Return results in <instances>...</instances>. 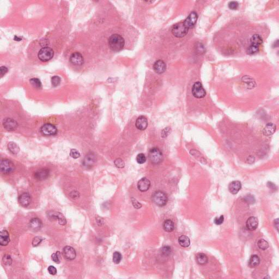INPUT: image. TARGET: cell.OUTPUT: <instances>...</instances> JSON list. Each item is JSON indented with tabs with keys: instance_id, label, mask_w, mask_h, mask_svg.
<instances>
[{
	"instance_id": "obj_1",
	"label": "cell",
	"mask_w": 279,
	"mask_h": 279,
	"mask_svg": "<svg viewBox=\"0 0 279 279\" xmlns=\"http://www.w3.org/2000/svg\"><path fill=\"white\" fill-rule=\"evenodd\" d=\"M124 44V39L119 34H113L109 38V45L112 51H119L121 50L123 48Z\"/></svg>"
},
{
	"instance_id": "obj_2",
	"label": "cell",
	"mask_w": 279,
	"mask_h": 279,
	"mask_svg": "<svg viewBox=\"0 0 279 279\" xmlns=\"http://www.w3.org/2000/svg\"><path fill=\"white\" fill-rule=\"evenodd\" d=\"M149 158L151 162L153 164H159L163 160L162 152L158 147H153L149 152Z\"/></svg>"
},
{
	"instance_id": "obj_3",
	"label": "cell",
	"mask_w": 279,
	"mask_h": 279,
	"mask_svg": "<svg viewBox=\"0 0 279 279\" xmlns=\"http://www.w3.org/2000/svg\"><path fill=\"white\" fill-rule=\"evenodd\" d=\"M152 200L156 205L163 207L167 204L168 197L165 192L159 190L154 192L152 195Z\"/></svg>"
},
{
	"instance_id": "obj_4",
	"label": "cell",
	"mask_w": 279,
	"mask_h": 279,
	"mask_svg": "<svg viewBox=\"0 0 279 279\" xmlns=\"http://www.w3.org/2000/svg\"><path fill=\"white\" fill-rule=\"evenodd\" d=\"M189 30L185 27L183 23L176 24L172 28V33L177 38H182L188 34Z\"/></svg>"
},
{
	"instance_id": "obj_5",
	"label": "cell",
	"mask_w": 279,
	"mask_h": 279,
	"mask_svg": "<svg viewBox=\"0 0 279 279\" xmlns=\"http://www.w3.org/2000/svg\"><path fill=\"white\" fill-rule=\"evenodd\" d=\"M54 51L49 47H44L39 51L38 57L39 60L43 62H46L50 60L54 56Z\"/></svg>"
},
{
	"instance_id": "obj_6",
	"label": "cell",
	"mask_w": 279,
	"mask_h": 279,
	"mask_svg": "<svg viewBox=\"0 0 279 279\" xmlns=\"http://www.w3.org/2000/svg\"><path fill=\"white\" fill-rule=\"evenodd\" d=\"M193 96L197 99H201L206 96V92L201 83L197 81L195 83L192 88Z\"/></svg>"
},
{
	"instance_id": "obj_7",
	"label": "cell",
	"mask_w": 279,
	"mask_h": 279,
	"mask_svg": "<svg viewBox=\"0 0 279 279\" xmlns=\"http://www.w3.org/2000/svg\"><path fill=\"white\" fill-rule=\"evenodd\" d=\"M1 171L3 174H11L14 171L15 169V167L13 162L11 160L8 159H4L1 161Z\"/></svg>"
},
{
	"instance_id": "obj_8",
	"label": "cell",
	"mask_w": 279,
	"mask_h": 279,
	"mask_svg": "<svg viewBox=\"0 0 279 279\" xmlns=\"http://www.w3.org/2000/svg\"><path fill=\"white\" fill-rule=\"evenodd\" d=\"M41 133L44 136H53L57 134V129L55 126L51 124H45L41 127Z\"/></svg>"
},
{
	"instance_id": "obj_9",
	"label": "cell",
	"mask_w": 279,
	"mask_h": 279,
	"mask_svg": "<svg viewBox=\"0 0 279 279\" xmlns=\"http://www.w3.org/2000/svg\"><path fill=\"white\" fill-rule=\"evenodd\" d=\"M96 161V157L93 153L90 152L85 156L83 161V165L84 167L89 169L94 166L95 162Z\"/></svg>"
},
{
	"instance_id": "obj_10",
	"label": "cell",
	"mask_w": 279,
	"mask_h": 279,
	"mask_svg": "<svg viewBox=\"0 0 279 279\" xmlns=\"http://www.w3.org/2000/svg\"><path fill=\"white\" fill-rule=\"evenodd\" d=\"M197 19H198V15L196 13L195 11H192L189 14L188 18H187L183 22V24L185 26V27L189 30L195 25L197 20Z\"/></svg>"
},
{
	"instance_id": "obj_11",
	"label": "cell",
	"mask_w": 279,
	"mask_h": 279,
	"mask_svg": "<svg viewBox=\"0 0 279 279\" xmlns=\"http://www.w3.org/2000/svg\"><path fill=\"white\" fill-rule=\"evenodd\" d=\"M62 254L65 259L69 261L73 260L76 256L75 250L70 246H66L63 249Z\"/></svg>"
},
{
	"instance_id": "obj_12",
	"label": "cell",
	"mask_w": 279,
	"mask_h": 279,
	"mask_svg": "<svg viewBox=\"0 0 279 279\" xmlns=\"http://www.w3.org/2000/svg\"><path fill=\"white\" fill-rule=\"evenodd\" d=\"M49 219H52L53 220H58L59 224L61 225L64 226L65 225H66L67 220L66 218L64 217V215L62 214V213H59V212H49L48 214Z\"/></svg>"
},
{
	"instance_id": "obj_13",
	"label": "cell",
	"mask_w": 279,
	"mask_h": 279,
	"mask_svg": "<svg viewBox=\"0 0 279 279\" xmlns=\"http://www.w3.org/2000/svg\"><path fill=\"white\" fill-rule=\"evenodd\" d=\"M3 126L7 131H14L18 127V123L14 119L11 118H7L3 120Z\"/></svg>"
},
{
	"instance_id": "obj_14",
	"label": "cell",
	"mask_w": 279,
	"mask_h": 279,
	"mask_svg": "<svg viewBox=\"0 0 279 279\" xmlns=\"http://www.w3.org/2000/svg\"><path fill=\"white\" fill-rule=\"evenodd\" d=\"M151 187V182L146 178H142L137 183L138 189L141 192H146Z\"/></svg>"
},
{
	"instance_id": "obj_15",
	"label": "cell",
	"mask_w": 279,
	"mask_h": 279,
	"mask_svg": "<svg viewBox=\"0 0 279 279\" xmlns=\"http://www.w3.org/2000/svg\"><path fill=\"white\" fill-rule=\"evenodd\" d=\"M69 60L72 64L78 66L82 65L84 62L83 55L78 52H75L72 54L70 57Z\"/></svg>"
},
{
	"instance_id": "obj_16",
	"label": "cell",
	"mask_w": 279,
	"mask_h": 279,
	"mask_svg": "<svg viewBox=\"0 0 279 279\" xmlns=\"http://www.w3.org/2000/svg\"><path fill=\"white\" fill-rule=\"evenodd\" d=\"M154 71L159 74L164 73L166 69V65L162 60L157 61L153 65Z\"/></svg>"
},
{
	"instance_id": "obj_17",
	"label": "cell",
	"mask_w": 279,
	"mask_h": 279,
	"mask_svg": "<svg viewBox=\"0 0 279 279\" xmlns=\"http://www.w3.org/2000/svg\"><path fill=\"white\" fill-rule=\"evenodd\" d=\"M136 127L140 131H144L148 127V120L144 116H140L136 121Z\"/></svg>"
},
{
	"instance_id": "obj_18",
	"label": "cell",
	"mask_w": 279,
	"mask_h": 279,
	"mask_svg": "<svg viewBox=\"0 0 279 279\" xmlns=\"http://www.w3.org/2000/svg\"><path fill=\"white\" fill-rule=\"evenodd\" d=\"M43 226V224L41 220L38 217H34L30 220L29 222V227L33 231H39Z\"/></svg>"
},
{
	"instance_id": "obj_19",
	"label": "cell",
	"mask_w": 279,
	"mask_h": 279,
	"mask_svg": "<svg viewBox=\"0 0 279 279\" xmlns=\"http://www.w3.org/2000/svg\"><path fill=\"white\" fill-rule=\"evenodd\" d=\"M246 226L247 228L250 231H254L259 226V220L257 217H251L247 220Z\"/></svg>"
},
{
	"instance_id": "obj_20",
	"label": "cell",
	"mask_w": 279,
	"mask_h": 279,
	"mask_svg": "<svg viewBox=\"0 0 279 279\" xmlns=\"http://www.w3.org/2000/svg\"><path fill=\"white\" fill-rule=\"evenodd\" d=\"M50 175V171L48 169H43L40 170L36 172L34 174L35 178L39 180V181H43L48 178Z\"/></svg>"
},
{
	"instance_id": "obj_21",
	"label": "cell",
	"mask_w": 279,
	"mask_h": 279,
	"mask_svg": "<svg viewBox=\"0 0 279 279\" xmlns=\"http://www.w3.org/2000/svg\"><path fill=\"white\" fill-rule=\"evenodd\" d=\"M19 202L23 207H28L31 202V197L28 193H23L19 197Z\"/></svg>"
},
{
	"instance_id": "obj_22",
	"label": "cell",
	"mask_w": 279,
	"mask_h": 279,
	"mask_svg": "<svg viewBox=\"0 0 279 279\" xmlns=\"http://www.w3.org/2000/svg\"><path fill=\"white\" fill-rule=\"evenodd\" d=\"M242 188V184L239 181H234L230 183L229 190L232 194H237Z\"/></svg>"
},
{
	"instance_id": "obj_23",
	"label": "cell",
	"mask_w": 279,
	"mask_h": 279,
	"mask_svg": "<svg viewBox=\"0 0 279 279\" xmlns=\"http://www.w3.org/2000/svg\"><path fill=\"white\" fill-rule=\"evenodd\" d=\"M276 129H277V127L274 124L272 123H268L263 128V131H262L263 135H265L266 136H269L275 133V131H276Z\"/></svg>"
},
{
	"instance_id": "obj_24",
	"label": "cell",
	"mask_w": 279,
	"mask_h": 279,
	"mask_svg": "<svg viewBox=\"0 0 279 279\" xmlns=\"http://www.w3.org/2000/svg\"><path fill=\"white\" fill-rule=\"evenodd\" d=\"M10 242L8 232L6 230H3L0 234V244L2 246H6Z\"/></svg>"
},
{
	"instance_id": "obj_25",
	"label": "cell",
	"mask_w": 279,
	"mask_h": 279,
	"mask_svg": "<svg viewBox=\"0 0 279 279\" xmlns=\"http://www.w3.org/2000/svg\"><path fill=\"white\" fill-rule=\"evenodd\" d=\"M197 263L199 265H205L208 263V257L203 253H199L196 256Z\"/></svg>"
},
{
	"instance_id": "obj_26",
	"label": "cell",
	"mask_w": 279,
	"mask_h": 279,
	"mask_svg": "<svg viewBox=\"0 0 279 279\" xmlns=\"http://www.w3.org/2000/svg\"><path fill=\"white\" fill-rule=\"evenodd\" d=\"M260 263V259L256 255H252L249 261V266L250 268H255Z\"/></svg>"
},
{
	"instance_id": "obj_27",
	"label": "cell",
	"mask_w": 279,
	"mask_h": 279,
	"mask_svg": "<svg viewBox=\"0 0 279 279\" xmlns=\"http://www.w3.org/2000/svg\"><path fill=\"white\" fill-rule=\"evenodd\" d=\"M250 41L252 45L260 46L263 43V39L260 34H255L250 38Z\"/></svg>"
},
{
	"instance_id": "obj_28",
	"label": "cell",
	"mask_w": 279,
	"mask_h": 279,
	"mask_svg": "<svg viewBox=\"0 0 279 279\" xmlns=\"http://www.w3.org/2000/svg\"><path fill=\"white\" fill-rule=\"evenodd\" d=\"M163 229L167 232H171L174 229V222L171 220H165L163 224Z\"/></svg>"
},
{
	"instance_id": "obj_29",
	"label": "cell",
	"mask_w": 279,
	"mask_h": 279,
	"mask_svg": "<svg viewBox=\"0 0 279 279\" xmlns=\"http://www.w3.org/2000/svg\"><path fill=\"white\" fill-rule=\"evenodd\" d=\"M179 245L183 247H189L190 245V239L187 236L182 235L178 238Z\"/></svg>"
},
{
	"instance_id": "obj_30",
	"label": "cell",
	"mask_w": 279,
	"mask_h": 279,
	"mask_svg": "<svg viewBox=\"0 0 279 279\" xmlns=\"http://www.w3.org/2000/svg\"><path fill=\"white\" fill-rule=\"evenodd\" d=\"M8 148L11 153L14 154L18 153L20 151L19 147L15 142H9V144H8Z\"/></svg>"
},
{
	"instance_id": "obj_31",
	"label": "cell",
	"mask_w": 279,
	"mask_h": 279,
	"mask_svg": "<svg viewBox=\"0 0 279 279\" xmlns=\"http://www.w3.org/2000/svg\"><path fill=\"white\" fill-rule=\"evenodd\" d=\"M243 81L247 84V86L249 87L254 88V86H255V82L253 78H251L248 76H244L242 79ZM248 87V88H249Z\"/></svg>"
},
{
	"instance_id": "obj_32",
	"label": "cell",
	"mask_w": 279,
	"mask_h": 279,
	"mask_svg": "<svg viewBox=\"0 0 279 279\" xmlns=\"http://www.w3.org/2000/svg\"><path fill=\"white\" fill-rule=\"evenodd\" d=\"M257 245L259 248L262 250L267 249L269 247L268 243L263 239H261L259 240V242L257 243Z\"/></svg>"
},
{
	"instance_id": "obj_33",
	"label": "cell",
	"mask_w": 279,
	"mask_h": 279,
	"mask_svg": "<svg viewBox=\"0 0 279 279\" xmlns=\"http://www.w3.org/2000/svg\"><path fill=\"white\" fill-rule=\"evenodd\" d=\"M259 51V46H258L254 45H251L248 47L247 50L248 55H254L256 53H258Z\"/></svg>"
},
{
	"instance_id": "obj_34",
	"label": "cell",
	"mask_w": 279,
	"mask_h": 279,
	"mask_svg": "<svg viewBox=\"0 0 279 279\" xmlns=\"http://www.w3.org/2000/svg\"><path fill=\"white\" fill-rule=\"evenodd\" d=\"M122 257L120 252L118 251L114 252L113 254V262L115 264H118L121 261Z\"/></svg>"
},
{
	"instance_id": "obj_35",
	"label": "cell",
	"mask_w": 279,
	"mask_h": 279,
	"mask_svg": "<svg viewBox=\"0 0 279 279\" xmlns=\"http://www.w3.org/2000/svg\"><path fill=\"white\" fill-rule=\"evenodd\" d=\"M51 259L53 260V261L55 263L57 264H59L61 260V252L60 251L56 252L55 253L51 255Z\"/></svg>"
},
{
	"instance_id": "obj_36",
	"label": "cell",
	"mask_w": 279,
	"mask_h": 279,
	"mask_svg": "<svg viewBox=\"0 0 279 279\" xmlns=\"http://www.w3.org/2000/svg\"><path fill=\"white\" fill-rule=\"evenodd\" d=\"M136 160L137 163H139L140 164H143L146 161L147 158L144 154L140 153L136 156Z\"/></svg>"
},
{
	"instance_id": "obj_37",
	"label": "cell",
	"mask_w": 279,
	"mask_h": 279,
	"mask_svg": "<svg viewBox=\"0 0 279 279\" xmlns=\"http://www.w3.org/2000/svg\"><path fill=\"white\" fill-rule=\"evenodd\" d=\"M30 83H31L34 87L37 88H41V81L37 79V78H33L32 79L30 80Z\"/></svg>"
},
{
	"instance_id": "obj_38",
	"label": "cell",
	"mask_w": 279,
	"mask_h": 279,
	"mask_svg": "<svg viewBox=\"0 0 279 279\" xmlns=\"http://www.w3.org/2000/svg\"><path fill=\"white\" fill-rule=\"evenodd\" d=\"M43 240V239L41 237H34L33 239V240H32V246L33 247H37L41 243Z\"/></svg>"
},
{
	"instance_id": "obj_39",
	"label": "cell",
	"mask_w": 279,
	"mask_h": 279,
	"mask_svg": "<svg viewBox=\"0 0 279 279\" xmlns=\"http://www.w3.org/2000/svg\"><path fill=\"white\" fill-rule=\"evenodd\" d=\"M114 164L115 166L118 168H123L125 166V163L123 160L120 158H117L114 160Z\"/></svg>"
},
{
	"instance_id": "obj_40",
	"label": "cell",
	"mask_w": 279,
	"mask_h": 279,
	"mask_svg": "<svg viewBox=\"0 0 279 279\" xmlns=\"http://www.w3.org/2000/svg\"><path fill=\"white\" fill-rule=\"evenodd\" d=\"M70 156L71 158H74V159H78L80 157L81 154L78 150H76L75 149H72L70 152Z\"/></svg>"
},
{
	"instance_id": "obj_41",
	"label": "cell",
	"mask_w": 279,
	"mask_h": 279,
	"mask_svg": "<svg viewBox=\"0 0 279 279\" xmlns=\"http://www.w3.org/2000/svg\"><path fill=\"white\" fill-rule=\"evenodd\" d=\"M2 262L5 265H11L12 263L11 257L8 255H6L3 257Z\"/></svg>"
},
{
	"instance_id": "obj_42",
	"label": "cell",
	"mask_w": 279,
	"mask_h": 279,
	"mask_svg": "<svg viewBox=\"0 0 279 279\" xmlns=\"http://www.w3.org/2000/svg\"><path fill=\"white\" fill-rule=\"evenodd\" d=\"M61 83V78L58 76H54L51 79V83L54 86H57Z\"/></svg>"
},
{
	"instance_id": "obj_43",
	"label": "cell",
	"mask_w": 279,
	"mask_h": 279,
	"mask_svg": "<svg viewBox=\"0 0 279 279\" xmlns=\"http://www.w3.org/2000/svg\"><path fill=\"white\" fill-rule=\"evenodd\" d=\"M239 6V4L237 1H231L229 3V7L230 9L232 10H236Z\"/></svg>"
},
{
	"instance_id": "obj_44",
	"label": "cell",
	"mask_w": 279,
	"mask_h": 279,
	"mask_svg": "<svg viewBox=\"0 0 279 279\" xmlns=\"http://www.w3.org/2000/svg\"><path fill=\"white\" fill-rule=\"evenodd\" d=\"M224 221V217L223 215H221L219 217H215L214 219V223L217 225L222 224Z\"/></svg>"
},
{
	"instance_id": "obj_45",
	"label": "cell",
	"mask_w": 279,
	"mask_h": 279,
	"mask_svg": "<svg viewBox=\"0 0 279 279\" xmlns=\"http://www.w3.org/2000/svg\"><path fill=\"white\" fill-rule=\"evenodd\" d=\"M48 270L49 273H50V274L52 275H55L57 274V269H56V268H55L54 266H53V265L49 266Z\"/></svg>"
},
{
	"instance_id": "obj_46",
	"label": "cell",
	"mask_w": 279,
	"mask_h": 279,
	"mask_svg": "<svg viewBox=\"0 0 279 279\" xmlns=\"http://www.w3.org/2000/svg\"><path fill=\"white\" fill-rule=\"evenodd\" d=\"M131 201H132V204H133V206H134V207L135 208H136V209H139V208H141L142 204H140V203H139V202L137 201L136 200L134 199V198H132V199H131Z\"/></svg>"
},
{
	"instance_id": "obj_47",
	"label": "cell",
	"mask_w": 279,
	"mask_h": 279,
	"mask_svg": "<svg viewBox=\"0 0 279 279\" xmlns=\"http://www.w3.org/2000/svg\"><path fill=\"white\" fill-rule=\"evenodd\" d=\"M161 251L163 254H164L165 255H169L171 252V247H164L161 249Z\"/></svg>"
},
{
	"instance_id": "obj_48",
	"label": "cell",
	"mask_w": 279,
	"mask_h": 279,
	"mask_svg": "<svg viewBox=\"0 0 279 279\" xmlns=\"http://www.w3.org/2000/svg\"><path fill=\"white\" fill-rule=\"evenodd\" d=\"M170 131V129L169 128H165L163 131H162V133H161V136H162L163 138H164V137H166V136H168V135L169 134Z\"/></svg>"
},
{
	"instance_id": "obj_49",
	"label": "cell",
	"mask_w": 279,
	"mask_h": 279,
	"mask_svg": "<svg viewBox=\"0 0 279 279\" xmlns=\"http://www.w3.org/2000/svg\"><path fill=\"white\" fill-rule=\"evenodd\" d=\"M0 71H1V76H3L5 75V74L7 73V71H8V69H7V68H6V67L2 66L1 67Z\"/></svg>"
},
{
	"instance_id": "obj_50",
	"label": "cell",
	"mask_w": 279,
	"mask_h": 279,
	"mask_svg": "<svg viewBox=\"0 0 279 279\" xmlns=\"http://www.w3.org/2000/svg\"><path fill=\"white\" fill-rule=\"evenodd\" d=\"M70 196L71 197H73V198H76V197H79V193L78 192V191H73L70 194Z\"/></svg>"
}]
</instances>
